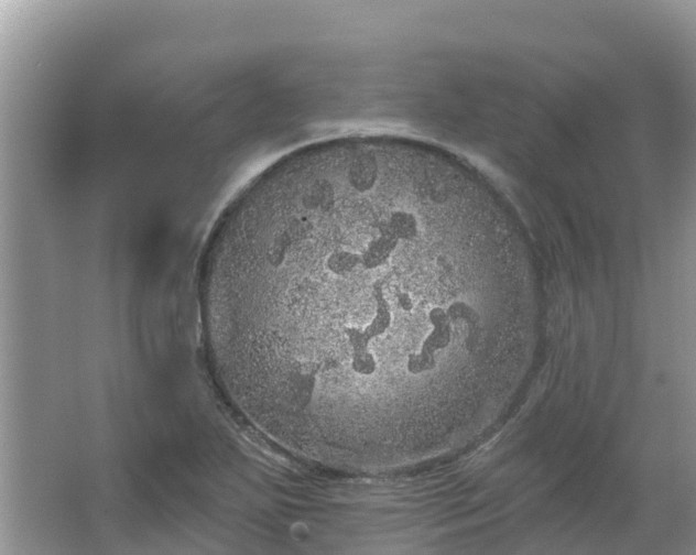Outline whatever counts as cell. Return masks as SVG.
I'll use <instances>...</instances> for the list:
<instances>
[{
	"label": "cell",
	"instance_id": "6da1fadb",
	"mask_svg": "<svg viewBox=\"0 0 696 555\" xmlns=\"http://www.w3.org/2000/svg\"><path fill=\"white\" fill-rule=\"evenodd\" d=\"M477 240L437 187L370 163L320 167L218 222L202 293L220 381L261 412L360 435L432 398L482 327Z\"/></svg>",
	"mask_w": 696,
	"mask_h": 555
}]
</instances>
